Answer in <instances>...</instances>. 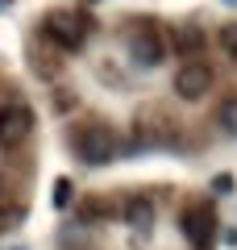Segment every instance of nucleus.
I'll return each instance as SVG.
<instances>
[{
    "mask_svg": "<svg viewBox=\"0 0 237 250\" xmlns=\"http://www.w3.org/2000/svg\"><path fill=\"white\" fill-rule=\"evenodd\" d=\"M71 146H75V159L88 163V167H100V163H108L117 154V138L104 125H79L71 134Z\"/></svg>",
    "mask_w": 237,
    "mask_h": 250,
    "instance_id": "nucleus-1",
    "label": "nucleus"
},
{
    "mask_svg": "<svg viewBox=\"0 0 237 250\" xmlns=\"http://www.w3.org/2000/svg\"><path fill=\"white\" fill-rule=\"evenodd\" d=\"M42 34L50 38V42H59L62 50H75V46L88 38V17H83V13H50V17L42 21Z\"/></svg>",
    "mask_w": 237,
    "mask_h": 250,
    "instance_id": "nucleus-2",
    "label": "nucleus"
},
{
    "mask_svg": "<svg viewBox=\"0 0 237 250\" xmlns=\"http://www.w3.org/2000/svg\"><path fill=\"white\" fill-rule=\"evenodd\" d=\"M34 129V108L25 100H9V104H0V146H17L29 138Z\"/></svg>",
    "mask_w": 237,
    "mask_h": 250,
    "instance_id": "nucleus-3",
    "label": "nucleus"
},
{
    "mask_svg": "<svg viewBox=\"0 0 237 250\" xmlns=\"http://www.w3.org/2000/svg\"><path fill=\"white\" fill-rule=\"evenodd\" d=\"M212 88V67L208 62H183L175 75V96L179 100H200Z\"/></svg>",
    "mask_w": 237,
    "mask_h": 250,
    "instance_id": "nucleus-4",
    "label": "nucleus"
},
{
    "mask_svg": "<svg viewBox=\"0 0 237 250\" xmlns=\"http://www.w3.org/2000/svg\"><path fill=\"white\" fill-rule=\"evenodd\" d=\"M179 229H183V238L192 242V246H208L212 242V233H217V217H212V208H187L183 217H179Z\"/></svg>",
    "mask_w": 237,
    "mask_h": 250,
    "instance_id": "nucleus-5",
    "label": "nucleus"
},
{
    "mask_svg": "<svg viewBox=\"0 0 237 250\" xmlns=\"http://www.w3.org/2000/svg\"><path fill=\"white\" fill-rule=\"evenodd\" d=\"M129 50H133V62H138V67H158L162 54H167V46H162V38H158L150 25H141V34H133Z\"/></svg>",
    "mask_w": 237,
    "mask_h": 250,
    "instance_id": "nucleus-6",
    "label": "nucleus"
},
{
    "mask_svg": "<svg viewBox=\"0 0 237 250\" xmlns=\"http://www.w3.org/2000/svg\"><path fill=\"white\" fill-rule=\"evenodd\" d=\"M167 134H171V125L162 121V113L158 108H146L141 121H138V138L141 142H167Z\"/></svg>",
    "mask_w": 237,
    "mask_h": 250,
    "instance_id": "nucleus-7",
    "label": "nucleus"
},
{
    "mask_svg": "<svg viewBox=\"0 0 237 250\" xmlns=\"http://www.w3.org/2000/svg\"><path fill=\"white\" fill-rule=\"evenodd\" d=\"M200 46H204V29H196V25H183V29L175 34V50H179V54H196Z\"/></svg>",
    "mask_w": 237,
    "mask_h": 250,
    "instance_id": "nucleus-8",
    "label": "nucleus"
},
{
    "mask_svg": "<svg viewBox=\"0 0 237 250\" xmlns=\"http://www.w3.org/2000/svg\"><path fill=\"white\" fill-rule=\"evenodd\" d=\"M217 117H220V129L237 138V96H229L225 104H220V113H217Z\"/></svg>",
    "mask_w": 237,
    "mask_h": 250,
    "instance_id": "nucleus-9",
    "label": "nucleus"
},
{
    "mask_svg": "<svg viewBox=\"0 0 237 250\" xmlns=\"http://www.w3.org/2000/svg\"><path fill=\"white\" fill-rule=\"evenodd\" d=\"M220 46L237 59V25H225V29H220Z\"/></svg>",
    "mask_w": 237,
    "mask_h": 250,
    "instance_id": "nucleus-10",
    "label": "nucleus"
},
{
    "mask_svg": "<svg viewBox=\"0 0 237 250\" xmlns=\"http://www.w3.org/2000/svg\"><path fill=\"white\" fill-rule=\"evenodd\" d=\"M67 200H71V184H67V179H59V188H54V205L67 208Z\"/></svg>",
    "mask_w": 237,
    "mask_h": 250,
    "instance_id": "nucleus-11",
    "label": "nucleus"
},
{
    "mask_svg": "<svg viewBox=\"0 0 237 250\" xmlns=\"http://www.w3.org/2000/svg\"><path fill=\"white\" fill-rule=\"evenodd\" d=\"M212 188H217V192H229V188H233V175H217V184H212Z\"/></svg>",
    "mask_w": 237,
    "mask_h": 250,
    "instance_id": "nucleus-12",
    "label": "nucleus"
},
{
    "mask_svg": "<svg viewBox=\"0 0 237 250\" xmlns=\"http://www.w3.org/2000/svg\"><path fill=\"white\" fill-rule=\"evenodd\" d=\"M229 4H237V0H229Z\"/></svg>",
    "mask_w": 237,
    "mask_h": 250,
    "instance_id": "nucleus-13",
    "label": "nucleus"
}]
</instances>
